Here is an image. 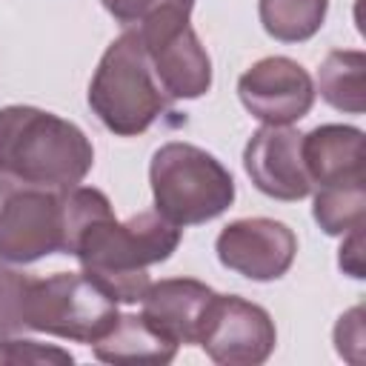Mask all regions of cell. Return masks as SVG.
I'll list each match as a JSON object with an SVG mask.
<instances>
[{
	"instance_id": "obj_3",
	"label": "cell",
	"mask_w": 366,
	"mask_h": 366,
	"mask_svg": "<svg viewBox=\"0 0 366 366\" xmlns=\"http://www.w3.org/2000/svg\"><path fill=\"white\" fill-rule=\"evenodd\" d=\"M169 97L160 89L137 29H126L103 51L89 83V106L97 120L120 137L143 134L166 109Z\"/></svg>"
},
{
	"instance_id": "obj_4",
	"label": "cell",
	"mask_w": 366,
	"mask_h": 366,
	"mask_svg": "<svg viewBox=\"0 0 366 366\" xmlns=\"http://www.w3.org/2000/svg\"><path fill=\"white\" fill-rule=\"evenodd\" d=\"M154 212L174 226H197L223 214L234 200L229 169L200 146L166 143L149 166Z\"/></svg>"
},
{
	"instance_id": "obj_7",
	"label": "cell",
	"mask_w": 366,
	"mask_h": 366,
	"mask_svg": "<svg viewBox=\"0 0 366 366\" xmlns=\"http://www.w3.org/2000/svg\"><path fill=\"white\" fill-rule=\"evenodd\" d=\"M194 3H166L134 29L169 100H194L212 86V60L189 26Z\"/></svg>"
},
{
	"instance_id": "obj_6",
	"label": "cell",
	"mask_w": 366,
	"mask_h": 366,
	"mask_svg": "<svg viewBox=\"0 0 366 366\" xmlns=\"http://www.w3.org/2000/svg\"><path fill=\"white\" fill-rule=\"evenodd\" d=\"M117 320V300L83 272L34 277L29 292L26 326L54 337L94 343Z\"/></svg>"
},
{
	"instance_id": "obj_16",
	"label": "cell",
	"mask_w": 366,
	"mask_h": 366,
	"mask_svg": "<svg viewBox=\"0 0 366 366\" xmlns=\"http://www.w3.org/2000/svg\"><path fill=\"white\" fill-rule=\"evenodd\" d=\"M329 0H260V23L266 34L283 43H300L320 31Z\"/></svg>"
},
{
	"instance_id": "obj_9",
	"label": "cell",
	"mask_w": 366,
	"mask_h": 366,
	"mask_svg": "<svg viewBox=\"0 0 366 366\" xmlns=\"http://www.w3.org/2000/svg\"><path fill=\"white\" fill-rule=\"evenodd\" d=\"M240 103L263 126H289L309 114L315 83L292 57H263L237 80Z\"/></svg>"
},
{
	"instance_id": "obj_19",
	"label": "cell",
	"mask_w": 366,
	"mask_h": 366,
	"mask_svg": "<svg viewBox=\"0 0 366 366\" xmlns=\"http://www.w3.org/2000/svg\"><path fill=\"white\" fill-rule=\"evenodd\" d=\"M74 357L60 349V346H46L37 340H14V337H0V363H54V366H69Z\"/></svg>"
},
{
	"instance_id": "obj_14",
	"label": "cell",
	"mask_w": 366,
	"mask_h": 366,
	"mask_svg": "<svg viewBox=\"0 0 366 366\" xmlns=\"http://www.w3.org/2000/svg\"><path fill=\"white\" fill-rule=\"evenodd\" d=\"M94 357L114 366H163L174 360L177 343L163 337L143 315H117L112 329L92 343Z\"/></svg>"
},
{
	"instance_id": "obj_15",
	"label": "cell",
	"mask_w": 366,
	"mask_h": 366,
	"mask_svg": "<svg viewBox=\"0 0 366 366\" xmlns=\"http://www.w3.org/2000/svg\"><path fill=\"white\" fill-rule=\"evenodd\" d=\"M366 54L357 49H335L323 57L317 69L320 97L349 114H363L366 109Z\"/></svg>"
},
{
	"instance_id": "obj_2",
	"label": "cell",
	"mask_w": 366,
	"mask_h": 366,
	"mask_svg": "<svg viewBox=\"0 0 366 366\" xmlns=\"http://www.w3.org/2000/svg\"><path fill=\"white\" fill-rule=\"evenodd\" d=\"M92 163L94 149L74 123L37 106L0 109V172L69 189L83 183Z\"/></svg>"
},
{
	"instance_id": "obj_8",
	"label": "cell",
	"mask_w": 366,
	"mask_h": 366,
	"mask_svg": "<svg viewBox=\"0 0 366 366\" xmlns=\"http://www.w3.org/2000/svg\"><path fill=\"white\" fill-rule=\"evenodd\" d=\"M197 343L203 352L223 366H257L263 363L277 343L274 320L269 312L237 295L212 297Z\"/></svg>"
},
{
	"instance_id": "obj_17",
	"label": "cell",
	"mask_w": 366,
	"mask_h": 366,
	"mask_svg": "<svg viewBox=\"0 0 366 366\" xmlns=\"http://www.w3.org/2000/svg\"><path fill=\"white\" fill-rule=\"evenodd\" d=\"M312 214L326 234H349L366 220V183L323 186L315 192Z\"/></svg>"
},
{
	"instance_id": "obj_1",
	"label": "cell",
	"mask_w": 366,
	"mask_h": 366,
	"mask_svg": "<svg viewBox=\"0 0 366 366\" xmlns=\"http://www.w3.org/2000/svg\"><path fill=\"white\" fill-rule=\"evenodd\" d=\"M180 246V226L157 212H140L117 220L114 212L92 220L71 254L80 260L83 274L103 286L117 303H140L149 274L146 269L172 257Z\"/></svg>"
},
{
	"instance_id": "obj_21",
	"label": "cell",
	"mask_w": 366,
	"mask_h": 366,
	"mask_svg": "<svg viewBox=\"0 0 366 366\" xmlns=\"http://www.w3.org/2000/svg\"><path fill=\"white\" fill-rule=\"evenodd\" d=\"M100 3L123 26H137L143 17H149L154 9L166 6V3H194V0H100Z\"/></svg>"
},
{
	"instance_id": "obj_20",
	"label": "cell",
	"mask_w": 366,
	"mask_h": 366,
	"mask_svg": "<svg viewBox=\"0 0 366 366\" xmlns=\"http://www.w3.org/2000/svg\"><path fill=\"white\" fill-rule=\"evenodd\" d=\"M363 309L355 306L352 312H346L337 326H335V343H337V352L352 360V363H360L363 360Z\"/></svg>"
},
{
	"instance_id": "obj_13",
	"label": "cell",
	"mask_w": 366,
	"mask_h": 366,
	"mask_svg": "<svg viewBox=\"0 0 366 366\" xmlns=\"http://www.w3.org/2000/svg\"><path fill=\"white\" fill-rule=\"evenodd\" d=\"M303 163L312 189L366 183V137L355 126H317L303 134Z\"/></svg>"
},
{
	"instance_id": "obj_18",
	"label": "cell",
	"mask_w": 366,
	"mask_h": 366,
	"mask_svg": "<svg viewBox=\"0 0 366 366\" xmlns=\"http://www.w3.org/2000/svg\"><path fill=\"white\" fill-rule=\"evenodd\" d=\"M31 280H34L31 274L9 266V260L0 257V337L29 332L26 312H29Z\"/></svg>"
},
{
	"instance_id": "obj_12",
	"label": "cell",
	"mask_w": 366,
	"mask_h": 366,
	"mask_svg": "<svg viewBox=\"0 0 366 366\" xmlns=\"http://www.w3.org/2000/svg\"><path fill=\"white\" fill-rule=\"evenodd\" d=\"M214 297V289L194 277H166L157 283H149L140 306L143 317L172 343H197L206 309Z\"/></svg>"
},
{
	"instance_id": "obj_10",
	"label": "cell",
	"mask_w": 366,
	"mask_h": 366,
	"mask_svg": "<svg viewBox=\"0 0 366 366\" xmlns=\"http://www.w3.org/2000/svg\"><path fill=\"white\" fill-rule=\"evenodd\" d=\"M217 260L257 283L283 277L297 254L295 232L272 217H243L217 234Z\"/></svg>"
},
{
	"instance_id": "obj_11",
	"label": "cell",
	"mask_w": 366,
	"mask_h": 366,
	"mask_svg": "<svg viewBox=\"0 0 366 366\" xmlns=\"http://www.w3.org/2000/svg\"><path fill=\"white\" fill-rule=\"evenodd\" d=\"M243 166L252 183L274 200H303L312 194L303 163V134L292 126L257 129L243 149Z\"/></svg>"
},
{
	"instance_id": "obj_5",
	"label": "cell",
	"mask_w": 366,
	"mask_h": 366,
	"mask_svg": "<svg viewBox=\"0 0 366 366\" xmlns=\"http://www.w3.org/2000/svg\"><path fill=\"white\" fill-rule=\"evenodd\" d=\"M69 189L29 183L0 172V257L3 260L34 263L54 252L66 254Z\"/></svg>"
},
{
	"instance_id": "obj_22",
	"label": "cell",
	"mask_w": 366,
	"mask_h": 366,
	"mask_svg": "<svg viewBox=\"0 0 366 366\" xmlns=\"http://www.w3.org/2000/svg\"><path fill=\"white\" fill-rule=\"evenodd\" d=\"M343 237L346 240L340 246V269L352 277H363V229H355Z\"/></svg>"
}]
</instances>
